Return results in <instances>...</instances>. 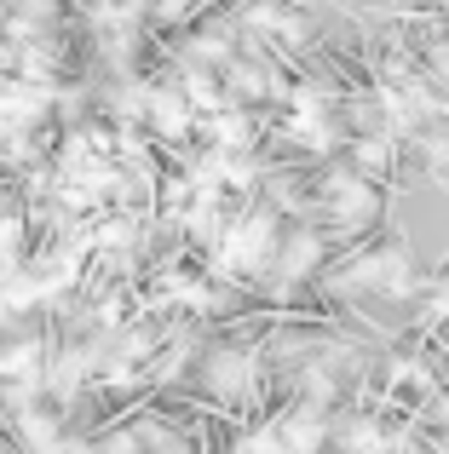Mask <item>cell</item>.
<instances>
[{
    "label": "cell",
    "mask_w": 449,
    "mask_h": 454,
    "mask_svg": "<svg viewBox=\"0 0 449 454\" xmlns=\"http://www.w3.org/2000/svg\"><path fill=\"white\" fill-rule=\"evenodd\" d=\"M202 6H208V0H156V6H150V18H156V23H168V29H173V23H191Z\"/></svg>",
    "instance_id": "9"
},
{
    "label": "cell",
    "mask_w": 449,
    "mask_h": 454,
    "mask_svg": "<svg viewBox=\"0 0 449 454\" xmlns=\"http://www.w3.org/2000/svg\"><path fill=\"white\" fill-rule=\"evenodd\" d=\"M202 386L214 391V397L236 403L248 386H254V356L242 351V345H219V351L202 356Z\"/></svg>",
    "instance_id": "3"
},
{
    "label": "cell",
    "mask_w": 449,
    "mask_h": 454,
    "mask_svg": "<svg viewBox=\"0 0 449 454\" xmlns=\"http://www.w3.org/2000/svg\"><path fill=\"white\" fill-rule=\"evenodd\" d=\"M277 213L271 207H248L242 219L224 224V242L214 247V265L231 270V277H259V270H271V259H277Z\"/></svg>",
    "instance_id": "1"
},
{
    "label": "cell",
    "mask_w": 449,
    "mask_h": 454,
    "mask_svg": "<svg viewBox=\"0 0 449 454\" xmlns=\"http://www.w3.org/2000/svg\"><path fill=\"white\" fill-rule=\"evenodd\" d=\"M46 351L35 333H18V340H0V380H23V386H41Z\"/></svg>",
    "instance_id": "5"
},
{
    "label": "cell",
    "mask_w": 449,
    "mask_h": 454,
    "mask_svg": "<svg viewBox=\"0 0 449 454\" xmlns=\"http://www.w3.org/2000/svg\"><path fill=\"white\" fill-rule=\"evenodd\" d=\"M398 167V138L392 133H363L351 138V173H363L374 184V178H386Z\"/></svg>",
    "instance_id": "6"
},
{
    "label": "cell",
    "mask_w": 449,
    "mask_h": 454,
    "mask_svg": "<svg viewBox=\"0 0 449 454\" xmlns=\"http://www.w3.org/2000/svg\"><path fill=\"white\" fill-rule=\"evenodd\" d=\"M317 265H323V242H317V231H294V236L277 242L271 277H277V282H311Z\"/></svg>",
    "instance_id": "4"
},
{
    "label": "cell",
    "mask_w": 449,
    "mask_h": 454,
    "mask_svg": "<svg viewBox=\"0 0 449 454\" xmlns=\"http://www.w3.org/2000/svg\"><path fill=\"white\" fill-rule=\"evenodd\" d=\"M317 207H323V219L335 231H369L374 213H381V190L363 173H351V167H335L323 178V190H317Z\"/></svg>",
    "instance_id": "2"
},
{
    "label": "cell",
    "mask_w": 449,
    "mask_h": 454,
    "mask_svg": "<svg viewBox=\"0 0 449 454\" xmlns=\"http://www.w3.org/2000/svg\"><path fill=\"white\" fill-rule=\"evenodd\" d=\"M214 138H219V150L224 155H242L248 150V138H254V121H248V115L242 110H231V115H214Z\"/></svg>",
    "instance_id": "8"
},
{
    "label": "cell",
    "mask_w": 449,
    "mask_h": 454,
    "mask_svg": "<svg viewBox=\"0 0 449 454\" xmlns=\"http://www.w3.org/2000/svg\"><path fill=\"white\" fill-rule=\"evenodd\" d=\"M145 115H150V127H156L161 138H179L185 127H191V98H185V92H150Z\"/></svg>",
    "instance_id": "7"
}]
</instances>
